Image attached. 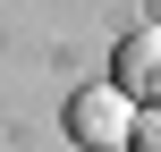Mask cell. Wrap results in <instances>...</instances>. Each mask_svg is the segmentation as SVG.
<instances>
[{
    "label": "cell",
    "mask_w": 161,
    "mask_h": 152,
    "mask_svg": "<svg viewBox=\"0 0 161 152\" xmlns=\"http://www.w3.org/2000/svg\"><path fill=\"white\" fill-rule=\"evenodd\" d=\"M136 152H161V110H144V118H136Z\"/></svg>",
    "instance_id": "3"
},
{
    "label": "cell",
    "mask_w": 161,
    "mask_h": 152,
    "mask_svg": "<svg viewBox=\"0 0 161 152\" xmlns=\"http://www.w3.org/2000/svg\"><path fill=\"white\" fill-rule=\"evenodd\" d=\"M136 118H144V110H136V102H127L119 85H85V93L68 102V135H76L85 152H110V144H136Z\"/></svg>",
    "instance_id": "1"
},
{
    "label": "cell",
    "mask_w": 161,
    "mask_h": 152,
    "mask_svg": "<svg viewBox=\"0 0 161 152\" xmlns=\"http://www.w3.org/2000/svg\"><path fill=\"white\" fill-rule=\"evenodd\" d=\"M127 102H144V110H161V25L153 34H127L119 42V76H110Z\"/></svg>",
    "instance_id": "2"
}]
</instances>
